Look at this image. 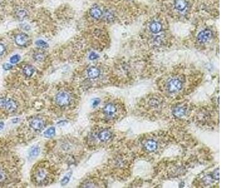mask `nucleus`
Instances as JSON below:
<instances>
[{"mask_svg": "<svg viewBox=\"0 0 251 188\" xmlns=\"http://www.w3.org/2000/svg\"><path fill=\"white\" fill-rule=\"evenodd\" d=\"M185 84L184 78L180 75H175L169 78L166 82L165 88L166 92L173 94L182 90Z\"/></svg>", "mask_w": 251, "mask_h": 188, "instance_id": "nucleus-1", "label": "nucleus"}, {"mask_svg": "<svg viewBox=\"0 0 251 188\" xmlns=\"http://www.w3.org/2000/svg\"><path fill=\"white\" fill-rule=\"evenodd\" d=\"M33 180L38 184L45 185L48 184L51 177L50 169L45 166H39L33 175Z\"/></svg>", "mask_w": 251, "mask_h": 188, "instance_id": "nucleus-2", "label": "nucleus"}, {"mask_svg": "<svg viewBox=\"0 0 251 188\" xmlns=\"http://www.w3.org/2000/svg\"><path fill=\"white\" fill-rule=\"evenodd\" d=\"M0 109L13 112L18 109V103L15 100L10 98H0Z\"/></svg>", "mask_w": 251, "mask_h": 188, "instance_id": "nucleus-3", "label": "nucleus"}, {"mask_svg": "<svg viewBox=\"0 0 251 188\" xmlns=\"http://www.w3.org/2000/svg\"><path fill=\"white\" fill-rule=\"evenodd\" d=\"M72 99L70 94L66 91H61L55 97V102L60 107H66L71 102Z\"/></svg>", "mask_w": 251, "mask_h": 188, "instance_id": "nucleus-4", "label": "nucleus"}, {"mask_svg": "<svg viewBox=\"0 0 251 188\" xmlns=\"http://www.w3.org/2000/svg\"><path fill=\"white\" fill-rule=\"evenodd\" d=\"M104 114L109 119H114L118 112L117 106L113 103H109L103 108Z\"/></svg>", "mask_w": 251, "mask_h": 188, "instance_id": "nucleus-5", "label": "nucleus"}, {"mask_svg": "<svg viewBox=\"0 0 251 188\" xmlns=\"http://www.w3.org/2000/svg\"><path fill=\"white\" fill-rule=\"evenodd\" d=\"M144 148L148 152H154L158 147L157 141L154 139L147 140L143 144Z\"/></svg>", "mask_w": 251, "mask_h": 188, "instance_id": "nucleus-6", "label": "nucleus"}, {"mask_svg": "<svg viewBox=\"0 0 251 188\" xmlns=\"http://www.w3.org/2000/svg\"><path fill=\"white\" fill-rule=\"evenodd\" d=\"M212 36V32L210 30H205L201 32L198 35V40L200 43L207 42Z\"/></svg>", "mask_w": 251, "mask_h": 188, "instance_id": "nucleus-7", "label": "nucleus"}, {"mask_svg": "<svg viewBox=\"0 0 251 188\" xmlns=\"http://www.w3.org/2000/svg\"><path fill=\"white\" fill-rule=\"evenodd\" d=\"M113 137V133L108 129L101 130L98 134V138L101 142H107Z\"/></svg>", "mask_w": 251, "mask_h": 188, "instance_id": "nucleus-8", "label": "nucleus"}, {"mask_svg": "<svg viewBox=\"0 0 251 188\" xmlns=\"http://www.w3.org/2000/svg\"><path fill=\"white\" fill-rule=\"evenodd\" d=\"M30 125L33 129L35 130H40L44 127V122L43 119L40 118H35L31 120Z\"/></svg>", "mask_w": 251, "mask_h": 188, "instance_id": "nucleus-9", "label": "nucleus"}, {"mask_svg": "<svg viewBox=\"0 0 251 188\" xmlns=\"http://www.w3.org/2000/svg\"><path fill=\"white\" fill-rule=\"evenodd\" d=\"M28 41H29V36L24 33L18 35L15 37V42L19 46L25 45L27 43Z\"/></svg>", "mask_w": 251, "mask_h": 188, "instance_id": "nucleus-10", "label": "nucleus"}, {"mask_svg": "<svg viewBox=\"0 0 251 188\" xmlns=\"http://www.w3.org/2000/svg\"><path fill=\"white\" fill-rule=\"evenodd\" d=\"M87 76L92 79L97 78L100 75V70L96 67H90L87 70Z\"/></svg>", "mask_w": 251, "mask_h": 188, "instance_id": "nucleus-11", "label": "nucleus"}, {"mask_svg": "<svg viewBox=\"0 0 251 188\" xmlns=\"http://www.w3.org/2000/svg\"><path fill=\"white\" fill-rule=\"evenodd\" d=\"M173 114L177 117H181L187 114V109L184 107H177L173 110Z\"/></svg>", "mask_w": 251, "mask_h": 188, "instance_id": "nucleus-12", "label": "nucleus"}, {"mask_svg": "<svg viewBox=\"0 0 251 188\" xmlns=\"http://www.w3.org/2000/svg\"><path fill=\"white\" fill-rule=\"evenodd\" d=\"M187 6V3L185 0H176L175 3V6L178 11H183Z\"/></svg>", "mask_w": 251, "mask_h": 188, "instance_id": "nucleus-13", "label": "nucleus"}, {"mask_svg": "<svg viewBox=\"0 0 251 188\" xmlns=\"http://www.w3.org/2000/svg\"><path fill=\"white\" fill-rule=\"evenodd\" d=\"M90 14L91 16L96 19H99L103 15V13H102L100 9L97 7L92 8L90 10Z\"/></svg>", "mask_w": 251, "mask_h": 188, "instance_id": "nucleus-14", "label": "nucleus"}, {"mask_svg": "<svg viewBox=\"0 0 251 188\" xmlns=\"http://www.w3.org/2000/svg\"><path fill=\"white\" fill-rule=\"evenodd\" d=\"M161 25L159 22H153L150 25V30L154 33H157L161 31Z\"/></svg>", "mask_w": 251, "mask_h": 188, "instance_id": "nucleus-15", "label": "nucleus"}, {"mask_svg": "<svg viewBox=\"0 0 251 188\" xmlns=\"http://www.w3.org/2000/svg\"><path fill=\"white\" fill-rule=\"evenodd\" d=\"M35 72L34 68L31 65H27L23 69V73L25 76L30 77H32Z\"/></svg>", "mask_w": 251, "mask_h": 188, "instance_id": "nucleus-16", "label": "nucleus"}, {"mask_svg": "<svg viewBox=\"0 0 251 188\" xmlns=\"http://www.w3.org/2000/svg\"><path fill=\"white\" fill-rule=\"evenodd\" d=\"M40 153V149L38 147H33L29 153V155L30 157H35L38 156Z\"/></svg>", "mask_w": 251, "mask_h": 188, "instance_id": "nucleus-17", "label": "nucleus"}, {"mask_svg": "<svg viewBox=\"0 0 251 188\" xmlns=\"http://www.w3.org/2000/svg\"><path fill=\"white\" fill-rule=\"evenodd\" d=\"M55 134V127H50L44 133V135L46 137H51L53 136Z\"/></svg>", "mask_w": 251, "mask_h": 188, "instance_id": "nucleus-18", "label": "nucleus"}, {"mask_svg": "<svg viewBox=\"0 0 251 188\" xmlns=\"http://www.w3.org/2000/svg\"><path fill=\"white\" fill-rule=\"evenodd\" d=\"M36 45L37 46L40 47V48L42 49H46L49 47V45L47 43H46L45 41L42 40H39L36 42Z\"/></svg>", "mask_w": 251, "mask_h": 188, "instance_id": "nucleus-19", "label": "nucleus"}, {"mask_svg": "<svg viewBox=\"0 0 251 188\" xmlns=\"http://www.w3.org/2000/svg\"><path fill=\"white\" fill-rule=\"evenodd\" d=\"M20 56L19 55H15L10 58V62L13 64L16 63L20 60Z\"/></svg>", "mask_w": 251, "mask_h": 188, "instance_id": "nucleus-20", "label": "nucleus"}, {"mask_svg": "<svg viewBox=\"0 0 251 188\" xmlns=\"http://www.w3.org/2000/svg\"><path fill=\"white\" fill-rule=\"evenodd\" d=\"M34 59L36 61H39V62L43 61L44 60V55L40 53H36L34 56Z\"/></svg>", "mask_w": 251, "mask_h": 188, "instance_id": "nucleus-21", "label": "nucleus"}, {"mask_svg": "<svg viewBox=\"0 0 251 188\" xmlns=\"http://www.w3.org/2000/svg\"><path fill=\"white\" fill-rule=\"evenodd\" d=\"M70 177V176H65V177L62 179V181H61V184H62V186H64V185L67 184L69 183V181Z\"/></svg>", "mask_w": 251, "mask_h": 188, "instance_id": "nucleus-22", "label": "nucleus"}, {"mask_svg": "<svg viewBox=\"0 0 251 188\" xmlns=\"http://www.w3.org/2000/svg\"><path fill=\"white\" fill-rule=\"evenodd\" d=\"M17 16L19 18H24L26 16V13L23 9H20L19 12H18Z\"/></svg>", "mask_w": 251, "mask_h": 188, "instance_id": "nucleus-23", "label": "nucleus"}, {"mask_svg": "<svg viewBox=\"0 0 251 188\" xmlns=\"http://www.w3.org/2000/svg\"><path fill=\"white\" fill-rule=\"evenodd\" d=\"M212 177L215 180H219V169H217L212 174Z\"/></svg>", "mask_w": 251, "mask_h": 188, "instance_id": "nucleus-24", "label": "nucleus"}, {"mask_svg": "<svg viewBox=\"0 0 251 188\" xmlns=\"http://www.w3.org/2000/svg\"><path fill=\"white\" fill-rule=\"evenodd\" d=\"M6 180V174L2 171H0V182H3Z\"/></svg>", "mask_w": 251, "mask_h": 188, "instance_id": "nucleus-25", "label": "nucleus"}, {"mask_svg": "<svg viewBox=\"0 0 251 188\" xmlns=\"http://www.w3.org/2000/svg\"><path fill=\"white\" fill-rule=\"evenodd\" d=\"M99 57V56L97 54H96V53H92L90 55H89V59L90 60H94L96 59H97Z\"/></svg>", "mask_w": 251, "mask_h": 188, "instance_id": "nucleus-26", "label": "nucleus"}, {"mask_svg": "<svg viewBox=\"0 0 251 188\" xmlns=\"http://www.w3.org/2000/svg\"><path fill=\"white\" fill-rule=\"evenodd\" d=\"M3 68L5 70H10L13 68V66L10 63H5V64L3 65Z\"/></svg>", "mask_w": 251, "mask_h": 188, "instance_id": "nucleus-27", "label": "nucleus"}, {"mask_svg": "<svg viewBox=\"0 0 251 188\" xmlns=\"http://www.w3.org/2000/svg\"><path fill=\"white\" fill-rule=\"evenodd\" d=\"M5 50H6L5 46L3 44L0 43V55H2L5 53Z\"/></svg>", "mask_w": 251, "mask_h": 188, "instance_id": "nucleus-28", "label": "nucleus"}, {"mask_svg": "<svg viewBox=\"0 0 251 188\" xmlns=\"http://www.w3.org/2000/svg\"><path fill=\"white\" fill-rule=\"evenodd\" d=\"M100 102L99 100H94V102H93V106L94 107H96Z\"/></svg>", "mask_w": 251, "mask_h": 188, "instance_id": "nucleus-29", "label": "nucleus"}, {"mask_svg": "<svg viewBox=\"0 0 251 188\" xmlns=\"http://www.w3.org/2000/svg\"><path fill=\"white\" fill-rule=\"evenodd\" d=\"M3 126H4V124H3V122H0V130H1V129H3Z\"/></svg>", "mask_w": 251, "mask_h": 188, "instance_id": "nucleus-30", "label": "nucleus"}]
</instances>
